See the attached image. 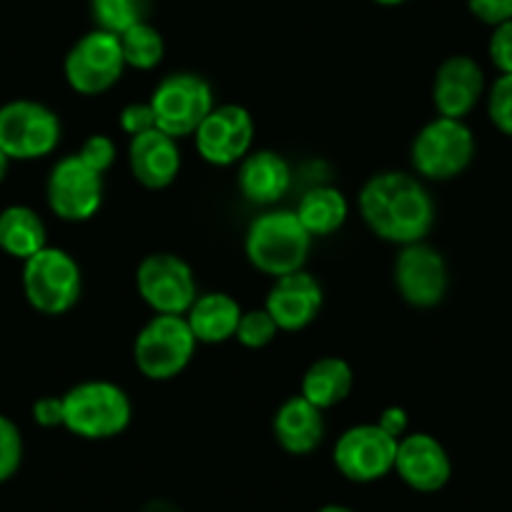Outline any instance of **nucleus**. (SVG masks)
I'll list each match as a JSON object with an SVG mask.
<instances>
[{
    "instance_id": "obj_1",
    "label": "nucleus",
    "mask_w": 512,
    "mask_h": 512,
    "mask_svg": "<svg viewBox=\"0 0 512 512\" xmlns=\"http://www.w3.org/2000/svg\"><path fill=\"white\" fill-rule=\"evenodd\" d=\"M359 216L374 236L390 244L425 241L435 226V201L417 176L382 171L362 186L357 196Z\"/></svg>"
},
{
    "instance_id": "obj_2",
    "label": "nucleus",
    "mask_w": 512,
    "mask_h": 512,
    "mask_svg": "<svg viewBox=\"0 0 512 512\" xmlns=\"http://www.w3.org/2000/svg\"><path fill=\"white\" fill-rule=\"evenodd\" d=\"M312 236L294 211L272 209L256 216L244 236V254L256 272L279 279L302 272L312 251Z\"/></svg>"
},
{
    "instance_id": "obj_3",
    "label": "nucleus",
    "mask_w": 512,
    "mask_h": 512,
    "mask_svg": "<svg viewBox=\"0 0 512 512\" xmlns=\"http://www.w3.org/2000/svg\"><path fill=\"white\" fill-rule=\"evenodd\" d=\"M63 397V427L81 440H111L134 420V405L123 387L106 379H88Z\"/></svg>"
},
{
    "instance_id": "obj_4",
    "label": "nucleus",
    "mask_w": 512,
    "mask_h": 512,
    "mask_svg": "<svg viewBox=\"0 0 512 512\" xmlns=\"http://www.w3.org/2000/svg\"><path fill=\"white\" fill-rule=\"evenodd\" d=\"M23 294L26 302L46 317L71 312L81 299L83 277L76 256L58 246H46L23 262Z\"/></svg>"
},
{
    "instance_id": "obj_5",
    "label": "nucleus",
    "mask_w": 512,
    "mask_h": 512,
    "mask_svg": "<svg viewBox=\"0 0 512 512\" xmlns=\"http://www.w3.org/2000/svg\"><path fill=\"white\" fill-rule=\"evenodd\" d=\"M196 347H199V342H196L186 317L156 314L136 334V369L151 382H169L189 367Z\"/></svg>"
},
{
    "instance_id": "obj_6",
    "label": "nucleus",
    "mask_w": 512,
    "mask_h": 512,
    "mask_svg": "<svg viewBox=\"0 0 512 512\" xmlns=\"http://www.w3.org/2000/svg\"><path fill=\"white\" fill-rule=\"evenodd\" d=\"M475 134L460 118L437 116L417 131L412 141V166L422 179H457L475 159Z\"/></svg>"
},
{
    "instance_id": "obj_7",
    "label": "nucleus",
    "mask_w": 512,
    "mask_h": 512,
    "mask_svg": "<svg viewBox=\"0 0 512 512\" xmlns=\"http://www.w3.org/2000/svg\"><path fill=\"white\" fill-rule=\"evenodd\" d=\"M63 126L51 106L16 98L0 106V151L11 161H38L58 149Z\"/></svg>"
},
{
    "instance_id": "obj_8",
    "label": "nucleus",
    "mask_w": 512,
    "mask_h": 512,
    "mask_svg": "<svg viewBox=\"0 0 512 512\" xmlns=\"http://www.w3.org/2000/svg\"><path fill=\"white\" fill-rule=\"evenodd\" d=\"M149 103L154 108L156 128L176 141L194 136L201 121L216 106L209 81L189 71L169 73L161 78Z\"/></svg>"
},
{
    "instance_id": "obj_9",
    "label": "nucleus",
    "mask_w": 512,
    "mask_h": 512,
    "mask_svg": "<svg viewBox=\"0 0 512 512\" xmlns=\"http://www.w3.org/2000/svg\"><path fill=\"white\" fill-rule=\"evenodd\" d=\"M126 71L121 41L116 33L93 28L68 48L63 58V76L78 96H101L121 81Z\"/></svg>"
},
{
    "instance_id": "obj_10",
    "label": "nucleus",
    "mask_w": 512,
    "mask_h": 512,
    "mask_svg": "<svg viewBox=\"0 0 512 512\" xmlns=\"http://www.w3.org/2000/svg\"><path fill=\"white\" fill-rule=\"evenodd\" d=\"M136 289L154 314H181L184 317L199 297L194 269L181 256L159 251L149 254L136 269Z\"/></svg>"
},
{
    "instance_id": "obj_11",
    "label": "nucleus",
    "mask_w": 512,
    "mask_h": 512,
    "mask_svg": "<svg viewBox=\"0 0 512 512\" xmlns=\"http://www.w3.org/2000/svg\"><path fill=\"white\" fill-rule=\"evenodd\" d=\"M397 442L400 440L387 435L377 422L354 425L344 430L334 445V467L349 482H377L395 472Z\"/></svg>"
},
{
    "instance_id": "obj_12",
    "label": "nucleus",
    "mask_w": 512,
    "mask_h": 512,
    "mask_svg": "<svg viewBox=\"0 0 512 512\" xmlns=\"http://www.w3.org/2000/svg\"><path fill=\"white\" fill-rule=\"evenodd\" d=\"M48 209L68 224L91 221L103 206V174L68 154L53 164L46 179Z\"/></svg>"
},
{
    "instance_id": "obj_13",
    "label": "nucleus",
    "mask_w": 512,
    "mask_h": 512,
    "mask_svg": "<svg viewBox=\"0 0 512 512\" xmlns=\"http://www.w3.org/2000/svg\"><path fill=\"white\" fill-rule=\"evenodd\" d=\"M256 126L251 113L239 103H221L196 128L194 141L201 159L211 166H239L254 151Z\"/></svg>"
},
{
    "instance_id": "obj_14",
    "label": "nucleus",
    "mask_w": 512,
    "mask_h": 512,
    "mask_svg": "<svg viewBox=\"0 0 512 512\" xmlns=\"http://www.w3.org/2000/svg\"><path fill=\"white\" fill-rule=\"evenodd\" d=\"M392 277L400 297L415 309L437 307L447 297L450 287L445 256L425 241L402 246Z\"/></svg>"
},
{
    "instance_id": "obj_15",
    "label": "nucleus",
    "mask_w": 512,
    "mask_h": 512,
    "mask_svg": "<svg viewBox=\"0 0 512 512\" xmlns=\"http://www.w3.org/2000/svg\"><path fill=\"white\" fill-rule=\"evenodd\" d=\"M395 472L410 490L432 495L452 477V460L445 445L430 432H407L397 442Z\"/></svg>"
},
{
    "instance_id": "obj_16",
    "label": "nucleus",
    "mask_w": 512,
    "mask_h": 512,
    "mask_svg": "<svg viewBox=\"0 0 512 512\" xmlns=\"http://www.w3.org/2000/svg\"><path fill=\"white\" fill-rule=\"evenodd\" d=\"M485 96V71L472 56L445 58L432 81V103L437 116L465 121Z\"/></svg>"
},
{
    "instance_id": "obj_17",
    "label": "nucleus",
    "mask_w": 512,
    "mask_h": 512,
    "mask_svg": "<svg viewBox=\"0 0 512 512\" xmlns=\"http://www.w3.org/2000/svg\"><path fill=\"white\" fill-rule=\"evenodd\" d=\"M324 304V289L309 272H294L274 279L267 294V309L279 332H302L319 317Z\"/></svg>"
},
{
    "instance_id": "obj_18",
    "label": "nucleus",
    "mask_w": 512,
    "mask_h": 512,
    "mask_svg": "<svg viewBox=\"0 0 512 512\" xmlns=\"http://www.w3.org/2000/svg\"><path fill=\"white\" fill-rule=\"evenodd\" d=\"M128 169L146 189H166V186L174 184L181 171L179 141L171 139L159 128L134 136L128 144Z\"/></svg>"
},
{
    "instance_id": "obj_19",
    "label": "nucleus",
    "mask_w": 512,
    "mask_h": 512,
    "mask_svg": "<svg viewBox=\"0 0 512 512\" xmlns=\"http://www.w3.org/2000/svg\"><path fill=\"white\" fill-rule=\"evenodd\" d=\"M239 194L254 206H274L292 189V166L272 149H256L236 171Z\"/></svg>"
},
{
    "instance_id": "obj_20",
    "label": "nucleus",
    "mask_w": 512,
    "mask_h": 512,
    "mask_svg": "<svg viewBox=\"0 0 512 512\" xmlns=\"http://www.w3.org/2000/svg\"><path fill=\"white\" fill-rule=\"evenodd\" d=\"M272 430L284 452L304 457L312 455L322 445L327 425H324V412L319 407L304 400L302 395H294L284 400L274 412Z\"/></svg>"
},
{
    "instance_id": "obj_21",
    "label": "nucleus",
    "mask_w": 512,
    "mask_h": 512,
    "mask_svg": "<svg viewBox=\"0 0 512 512\" xmlns=\"http://www.w3.org/2000/svg\"><path fill=\"white\" fill-rule=\"evenodd\" d=\"M241 304L226 292L199 294L184 314L199 344H224L236 337L241 322Z\"/></svg>"
},
{
    "instance_id": "obj_22",
    "label": "nucleus",
    "mask_w": 512,
    "mask_h": 512,
    "mask_svg": "<svg viewBox=\"0 0 512 512\" xmlns=\"http://www.w3.org/2000/svg\"><path fill=\"white\" fill-rule=\"evenodd\" d=\"M354 387V369L342 357H322L309 364L302 377L299 395L319 410H332L342 405Z\"/></svg>"
},
{
    "instance_id": "obj_23",
    "label": "nucleus",
    "mask_w": 512,
    "mask_h": 512,
    "mask_svg": "<svg viewBox=\"0 0 512 512\" xmlns=\"http://www.w3.org/2000/svg\"><path fill=\"white\" fill-rule=\"evenodd\" d=\"M48 246V229L41 214L26 204H11L0 211V251L18 262Z\"/></svg>"
},
{
    "instance_id": "obj_24",
    "label": "nucleus",
    "mask_w": 512,
    "mask_h": 512,
    "mask_svg": "<svg viewBox=\"0 0 512 512\" xmlns=\"http://www.w3.org/2000/svg\"><path fill=\"white\" fill-rule=\"evenodd\" d=\"M297 219L302 221L304 229L309 231L312 239L319 236L337 234L344 226L349 216V201L334 186H314L307 194L299 199L297 209H294Z\"/></svg>"
},
{
    "instance_id": "obj_25",
    "label": "nucleus",
    "mask_w": 512,
    "mask_h": 512,
    "mask_svg": "<svg viewBox=\"0 0 512 512\" xmlns=\"http://www.w3.org/2000/svg\"><path fill=\"white\" fill-rule=\"evenodd\" d=\"M118 41H121L126 68H136V71H154L166 56L164 36H161L149 21L123 31L121 36H118Z\"/></svg>"
},
{
    "instance_id": "obj_26",
    "label": "nucleus",
    "mask_w": 512,
    "mask_h": 512,
    "mask_svg": "<svg viewBox=\"0 0 512 512\" xmlns=\"http://www.w3.org/2000/svg\"><path fill=\"white\" fill-rule=\"evenodd\" d=\"M151 0H91V16L96 28L121 36L128 28L149 21Z\"/></svg>"
},
{
    "instance_id": "obj_27",
    "label": "nucleus",
    "mask_w": 512,
    "mask_h": 512,
    "mask_svg": "<svg viewBox=\"0 0 512 512\" xmlns=\"http://www.w3.org/2000/svg\"><path fill=\"white\" fill-rule=\"evenodd\" d=\"M279 327L267 309H249L241 314L239 329H236V342L246 349H262L277 339Z\"/></svg>"
},
{
    "instance_id": "obj_28",
    "label": "nucleus",
    "mask_w": 512,
    "mask_h": 512,
    "mask_svg": "<svg viewBox=\"0 0 512 512\" xmlns=\"http://www.w3.org/2000/svg\"><path fill=\"white\" fill-rule=\"evenodd\" d=\"M487 116L502 136L512 139V73H500L487 91Z\"/></svg>"
},
{
    "instance_id": "obj_29",
    "label": "nucleus",
    "mask_w": 512,
    "mask_h": 512,
    "mask_svg": "<svg viewBox=\"0 0 512 512\" xmlns=\"http://www.w3.org/2000/svg\"><path fill=\"white\" fill-rule=\"evenodd\" d=\"M23 465V435L11 417L0 415V485L16 477Z\"/></svg>"
},
{
    "instance_id": "obj_30",
    "label": "nucleus",
    "mask_w": 512,
    "mask_h": 512,
    "mask_svg": "<svg viewBox=\"0 0 512 512\" xmlns=\"http://www.w3.org/2000/svg\"><path fill=\"white\" fill-rule=\"evenodd\" d=\"M116 154V141L106 134L88 136L81 149H78V159L91 166L93 171H98V174H106L116 164Z\"/></svg>"
},
{
    "instance_id": "obj_31",
    "label": "nucleus",
    "mask_w": 512,
    "mask_h": 512,
    "mask_svg": "<svg viewBox=\"0 0 512 512\" xmlns=\"http://www.w3.org/2000/svg\"><path fill=\"white\" fill-rule=\"evenodd\" d=\"M487 56L497 73H512V21L492 28L487 41Z\"/></svg>"
},
{
    "instance_id": "obj_32",
    "label": "nucleus",
    "mask_w": 512,
    "mask_h": 512,
    "mask_svg": "<svg viewBox=\"0 0 512 512\" xmlns=\"http://www.w3.org/2000/svg\"><path fill=\"white\" fill-rule=\"evenodd\" d=\"M118 123H121V131L128 134V139H134V136L146 134L151 128H156V116L151 103H128L126 108L118 116Z\"/></svg>"
},
{
    "instance_id": "obj_33",
    "label": "nucleus",
    "mask_w": 512,
    "mask_h": 512,
    "mask_svg": "<svg viewBox=\"0 0 512 512\" xmlns=\"http://www.w3.org/2000/svg\"><path fill=\"white\" fill-rule=\"evenodd\" d=\"M467 11L475 21L495 28L512 21V0H467Z\"/></svg>"
},
{
    "instance_id": "obj_34",
    "label": "nucleus",
    "mask_w": 512,
    "mask_h": 512,
    "mask_svg": "<svg viewBox=\"0 0 512 512\" xmlns=\"http://www.w3.org/2000/svg\"><path fill=\"white\" fill-rule=\"evenodd\" d=\"M33 420L36 425L46 427H63V397H41L33 402Z\"/></svg>"
},
{
    "instance_id": "obj_35",
    "label": "nucleus",
    "mask_w": 512,
    "mask_h": 512,
    "mask_svg": "<svg viewBox=\"0 0 512 512\" xmlns=\"http://www.w3.org/2000/svg\"><path fill=\"white\" fill-rule=\"evenodd\" d=\"M407 412L402 410V407H387V410H382V415H379L377 425L382 427L387 435H392L395 440H400V437L407 435Z\"/></svg>"
},
{
    "instance_id": "obj_36",
    "label": "nucleus",
    "mask_w": 512,
    "mask_h": 512,
    "mask_svg": "<svg viewBox=\"0 0 512 512\" xmlns=\"http://www.w3.org/2000/svg\"><path fill=\"white\" fill-rule=\"evenodd\" d=\"M8 169H11V159H8V156L3 154V151H0V184H3V181H6Z\"/></svg>"
},
{
    "instance_id": "obj_37",
    "label": "nucleus",
    "mask_w": 512,
    "mask_h": 512,
    "mask_svg": "<svg viewBox=\"0 0 512 512\" xmlns=\"http://www.w3.org/2000/svg\"><path fill=\"white\" fill-rule=\"evenodd\" d=\"M317 512H357V510H352V507H347V505H337V502H332V505L319 507Z\"/></svg>"
},
{
    "instance_id": "obj_38",
    "label": "nucleus",
    "mask_w": 512,
    "mask_h": 512,
    "mask_svg": "<svg viewBox=\"0 0 512 512\" xmlns=\"http://www.w3.org/2000/svg\"><path fill=\"white\" fill-rule=\"evenodd\" d=\"M372 3H377V6H384V8H397V6H405V3H410V0H372Z\"/></svg>"
}]
</instances>
